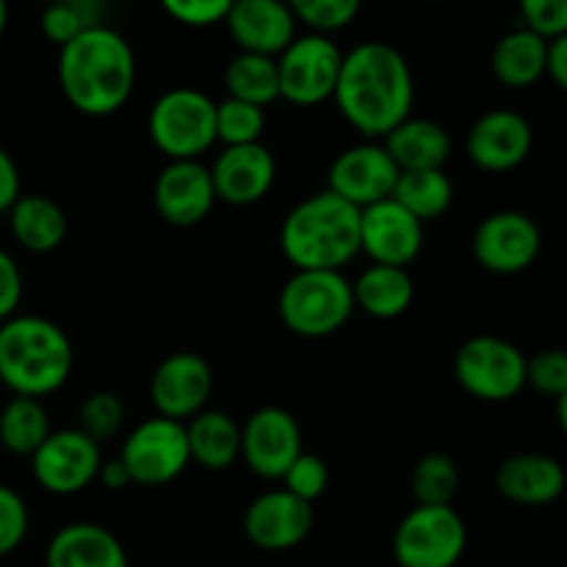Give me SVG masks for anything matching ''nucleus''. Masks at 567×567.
<instances>
[{
  "label": "nucleus",
  "mask_w": 567,
  "mask_h": 567,
  "mask_svg": "<svg viewBox=\"0 0 567 567\" xmlns=\"http://www.w3.org/2000/svg\"><path fill=\"white\" fill-rule=\"evenodd\" d=\"M332 100L360 136L385 138L399 122L413 116V70L393 44L380 39L360 42L343 53Z\"/></svg>",
  "instance_id": "1"
},
{
  "label": "nucleus",
  "mask_w": 567,
  "mask_h": 567,
  "mask_svg": "<svg viewBox=\"0 0 567 567\" xmlns=\"http://www.w3.org/2000/svg\"><path fill=\"white\" fill-rule=\"evenodd\" d=\"M59 86L66 103L81 114H116L136 86L131 42L103 22L83 28L72 42L59 48Z\"/></svg>",
  "instance_id": "2"
},
{
  "label": "nucleus",
  "mask_w": 567,
  "mask_h": 567,
  "mask_svg": "<svg viewBox=\"0 0 567 567\" xmlns=\"http://www.w3.org/2000/svg\"><path fill=\"white\" fill-rule=\"evenodd\" d=\"M280 247L297 271H341L360 255V210L332 192L310 194L282 221Z\"/></svg>",
  "instance_id": "3"
},
{
  "label": "nucleus",
  "mask_w": 567,
  "mask_h": 567,
  "mask_svg": "<svg viewBox=\"0 0 567 567\" xmlns=\"http://www.w3.org/2000/svg\"><path fill=\"white\" fill-rule=\"evenodd\" d=\"M72 363V343L55 321L42 316L0 321V382L14 396L42 399L55 393L70 380Z\"/></svg>",
  "instance_id": "4"
},
{
  "label": "nucleus",
  "mask_w": 567,
  "mask_h": 567,
  "mask_svg": "<svg viewBox=\"0 0 567 567\" xmlns=\"http://www.w3.org/2000/svg\"><path fill=\"white\" fill-rule=\"evenodd\" d=\"M277 310L293 336L327 338L352 319V282L343 277V271H293L282 286Z\"/></svg>",
  "instance_id": "5"
},
{
  "label": "nucleus",
  "mask_w": 567,
  "mask_h": 567,
  "mask_svg": "<svg viewBox=\"0 0 567 567\" xmlns=\"http://www.w3.org/2000/svg\"><path fill=\"white\" fill-rule=\"evenodd\" d=\"M147 131L169 161H199L216 144V103L199 89H169L150 109Z\"/></svg>",
  "instance_id": "6"
},
{
  "label": "nucleus",
  "mask_w": 567,
  "mask_h": 567,
  "mask_svg": "<svg viewBox=\"0 0 567 567\" xmlns=\"http://www.w3.org/2000/svg\"><path fill=\"white\" fill-rule=\"evenodd\" d=\"M454 377L480 402H509L526 388V358L498 336H474L454 354Z\"/></svg>",
  "instance_id": "7"
},
{
  "label": "nucleus",
  "mask_w": 567,
  "mask_h": 567,
  "mask_svg": "<svg viewBox=\"0 0 567 567\" xmlns=\"http://www.w3.org/2000/svg\"><path fill=\"white\" fill-rule=\"evenodd\" d=\"M468 546V529L457 509L415 504L393 532L399 567H454Z\"/></svg>",
  "instance_id": "8"
},
{
  "label": "nucleus",
  "mask_w": 567,
  "mask_h": 567,
  "mask_svg": "<svg viewBox=\"0 0 567 567\" xmlns=\"http://www.w3.org/2000/svg\"><path fill=\"white\" fill-rule=\"evenodd\" d=\"M280 97L291 105L313 109L332 100L343 50L324 33H297L293 42L277 55Z\"/></svg>",
  "instance_id": "9"
},
{
  "label": "nucleus",
  "mask_w": 567,
  "mask_h": 567,
  "mask_svg": "<svg viewBox=\"0 0 567 567\" xmlns=\"http://www.w3.org/2000/svg\"><path fill=\"white\" fill-rule=\"evenodd\" d=\"M120 460L125 463L133 485H169L192 463V457H188L186 424L164 419V415L142 421L122 443Z\"/></svg>",
  "instance_id": "10"
},
{
  "label": "nucleus",
  "mask_w": 567,
  "mask_h": 567,
  "mask_svg": "<svg viewBox=\"0 0 567 567\" xmlns=\"http://www.w3.org/2000/svg\"><path fill=\"white\" fill-rule=\"evenodd\" d=\"M540 227L520 210H496L476 225L471 238L474 260L493 275H520L537 260Z\"/></svg>",
  "instance_id": "11"
},
{
  "label": "nucleus",
  "mask_w": 567,
  "mask_h": 567,
  "mask_svg": "<svg viewBox=\"0 0 567 567\" xmlns=\"http://www.w3.org/2000/svg\"><path fill=\"white\" fill-rule=\"evenodd\" d=\"M100 443L81 430H59L44 437L42 446L31 454L33 480L53 496H75L97 480Z\"/></svg>",
  "instance_id": "12"
},
{
  "label": "nucleus",
  "mask_w": 567,
  "mask_h": 567,
  "mask_svg": "<svg viewBox=\"0 0 567 567\" xmlns=\"http://www.w3.org/2000/svg\"><path fill=\"white\" fill-rule=\"evenodd\" d=\"M302 452V430L288 410L260 408L241 426V460L260 480H282Z\"/></svg>",
  "instance_id": "13"
},
{
  "label": "nucleus",
  "mask_w": 567,
  "mask_h": 567,
  "mask_svg": "<svg viewBox=\"0 0 567 567\" xmlns=\"http://www.w3.org/2000/svg\"><path fill=\"white\" fill-rule=\"evenodd\" d=\"M396 181L399 166L393 164L388 150L377 142H360L336 155L327 192L363 210L391 197Z\"/></svg>",
  "instance_id": "14"
},
{
  "label": "nucleus",
  "mask_w": 567,
  "mask_h": 567,
  "mask_svg": "<svg viewBox=\"0 0 567 567\" xmlns=\"http://www.w3.org/2000/svg\"><path fill=\"white\" fill-rule=\"evenodd\" d=\"M210 393H214V371L197 352L169 354L161 360L150 380V396L158 415L181 424L203 413Z\"/></svg>",
  "instance_id": "15"
},
{
  "label": "nucleus",
  "mask_w": 567,
  "mask_h": 567,
  "mask_svg": "<svg viewBox=\"0 0 567 567\" xmlns=\"http://www.w3.org/2000/svg\"><path fill=\"white\" fill-rule=\"evenodd\" d=\"M424 247V225L396 199H382L360 210V252L371 264L408 269Z\"/></svg>",
  "instance_id": "16"
},
{
  "label": "nucleus",
  "mask_w": 567,
  "mask_h": 567,
  "mask_svg": "<svg viewBox=\"0 0 567 567\" xmlns=\"http://www.w3.org/2000/svg\"><path fill=\"white\" fill-rule=\"evenodd\" d=\"M313 532V504L288 491L260 493L244 513V535L260 551H291Z\"/></svg>",
  "instance_id": "17"
},
{
  "label": "nucleus",
  "mask_w": 567,
  "mask_h": 567,
  "mask_svg": "<svg viewBox=\"0 0 567 567\" xmlns=\"http://www.w3.org/2000/svg\"><path fill=\"white\" fill-rule=\"evenodd\" d=\"M216 203L247 208L271 192L277 177V161L266 144H238L225 147L210 166Z\"/></svg>",
  "instance_id": "18"
},
{
  "label": "nucleus",
  "mask_w": 567,
  "mask_h": 567,
  "mask_svg": "<svg viewBox=\"0 0 567 567\" xmlns=\"http://www.w3.org/2000/svg\"><path fill=\"white\" fill-rule=\"evenodd\" d=\"M532 125L513 109H493L471 125L465 153L471 164L485 172H509L532 153Z\"/></svg>",
  "instance_id": "19"
},
{
  "label": "nucleus",
  "mask_w": 567,
  "mask_h": 567,
  "mask_svg": "<svg viewBox=\"0 0 567 567\" xmlns=\"http://www.w3.org/2000/svg\"><path fill=\"white\" fill-rule=\"evenodd\" d=\"M155 210L172 227H194L216 205L208 166L199 161H169L155 181Z\"/></svg>",
  "instance_id": "20"
},
{
  "label": "nucleus",
  "mask_w": 567,
  "mask_h": 567,
  "mask_svg": "<svg viewBox=\"0 0 567 567\" xmlns=\"http://www.w3.org/2000/svg\"><path fill=\"white\" fill-rule=\"evenodd\" d=\"M225 25L238 44V53L277 59L293 42L299 22L286 0H233Z\"/></svg>",
  "instance_id": "21"
},
{
  "label": "nucleus",
  "mask_w": 567,
  "mask_h": 567,
  "mask_svg": "<svg viewBox=\"0 0 567 567\" xmlns=\"http://www.w3.org/2000/svg\"><path fill=\"white\" fill-rule=\"evenodd\" d=\"M496 491L520 507H546L565 491V468L548 454H513L496 471Z\"/></svg>",
  "instance_id": "22"
},
{
  "label": "nucleus",
  "mask_w": 567,
  "mask_h": 567,
  "mask_svg": "<svg viewBox=\"0 0 567 567\" xmlns=\"http://www.w3.org/2000/svg\"><path fill=\"white\" fill-rule=\"evenodd\" d=\"M44 567H131L116 535L100 524H70L53 535Z\"/></svg>",
  "instance_id": "23"
},
{
  "label": "nucleus",
  "mask_w": 567,
  "mask_h": 567,
  "mask_svg": "<svg viewBox=\"0 0 567 567\" xmlns=\"http://www.w3.org/2000/svg\"><path fill=\"white\" fill-rule=\"evenodd\" d=\"M382 147L388 150L399 172L443 169L452 155V136L437 122L424 120V116H408L382 138Z\"/></svg>",
  "instance_id": "24"
},
{
  "label": "nucleus",
  "mask_w": 567,
  "mask_h": 567,
  "mask_svg": "<svg viewBox=\"0 0 567 567\" xmlns=\"http://www.w3.org/2000/svg\"><path fill=\"white\" fill-rule=\"evenodd\" d=\"M9 227L14 241L37 255L53 252L66 238L64 208L44 194H20L9 208Z\"/></svg>",
  "instance_id": "25"
},
{
  "label": "nucleus",
  "mask_w": 567,
  "mask_h": 567,
  "mask_svg": "<svg viewBox=\"0 0 567 567\" xmlns=\"http://www.w3.org/2000/svg\"><path fill=\"white\" fill-rule=\"evenodd\" d=\"M548 39L537 37L529 28H513L504 33L491 53V70L498 83L509 89H529L546 78Z\"/></svg>",
  "instance_id": "26"
},
{
  "label": "nucleus",
  "mask_w": 567,
  "mask_h": 567,
  "mask_svg": "<svg viewBox=\"0 0 567 567\" xmlns=\"http://www.w3.org/2000/svg\"><path fill=\"white\" fill-rule=\"evenodd\" d=\"M188 457L205 471H227L241 457V426L221 410H203L186 421Z\"/></svg>",
  "instance_id": "27"
},
{
  "label": "nucleus",
  "mask_w": 567,
  "mask_h": 567,
  "mask_svg": "<svg viewBox=\"0 0 567 567\" xmlns=\"http://www.w3.org/2000/svg\"><path fill=\"white\" fill-rule=\"evenodd\" d=\"M352 297L354 308H360L363 313L374 316V319L380 321H391L399 319L402 313H408V308L413 305L415 297V286L408 269L371 264L369 269L360 271L358 280L352 282Z\"/></svg>",
  "instance_id": "28"
},
{
  "label": "nucleus",
  "mask_w": 567,
  "mask_h": 567,
  "mask_svg": "<svg viewBox=\"0 0 567 567\" xmlns=\"http://www.w3.org/2000/svg\"><path fill=\"white\" fill-rule=\"evenodd\" d=\"M391 199H396L408 214H413L421 225L435 221L452 208L454 186L443 169L399 172Z\"/></svg>",
  "instance_id": "29"
},
{
  "label": "nucleus",
  "mask_w": 567,
  "mask_h": 567,
  "mask_svg": "<svg viewBox=\"0 0 567 567\" xmlns=\"http://www.w3.org/2000/svg\"><path fill=\"white\" fill-rule=\"evenodd\" d=\"M227 97L266 109L280 100V81H277V61L258 53H236L225 70Z\"/></svg>",
  "instance_id": "30"
},
{
  "label": "nucleus",
  "mask_w": 567,
  "mask_h": 567,
  "mask_svg": "<svg viewBox=\"0 0 567 567\" xmlns=\"http://www.w3.org/2000/svg\"><path fill=\"white\" fill-rule=\"evenodd\" d=\"M50 435L48 410L39 399L11 396L0 410V446L17 457H31Z\"/></svg>",
  "instance_id": "31"
},
{
  "label": "nucleus",
  "mask_w": 567,
  "mask_h": 567,
  "mask_svg": "<svg viewBox=\"0 0 567 567\" xmlns=\"http://www.w3.org/2000/svg\"><path fill=\"white\" fill-rule=\"evenodd\" d=\"M460 491V468L449 454L432 452L415 463L410 493L419 507H449Z\"/></svg>",
  "instance_id": "32"
},
{
  "label": "nucleus",
  "mask_w": 567,
  "mask_h": 567,
  "mask_svg": "<svg viewBox=\"0 0 567 567\" xmlns=\"http://www.w3.org/2000/svg\"><path fill=\"white\" fill-rule=\"evenodd\" d=\"M266 131V114L258 105L241 103V100L225 97L216 103V142L225 147L260 142Z\"/></svg>",
  "instance_id": "33"
},
{
  "label": "nucleus",
  "mask_w": 567,
  "mask_h": 567,
  "mask_svg": "<svg viewBox=\"0 0 567 567\" xmlns=\"http://www.w3.org/2000/svg\"><path fill=\"white\" fill-rule=\"evenodd\" d=\"M293 20L302 22L310 33H330L343 31L352 25L354 17L360 14L363 0H286Z\"/></svg>",
  "instance_id": "34"
},
{
  "label": "nucleus",
  "mask_w": 567,
  "mask_h": 567,
  "mask_svg": "<svg viewBox=\"0 0 567 567\" xmlns=\"http://www.w3.org/2000/svg\"><path fill=\"white\" fill-rule=\"evenodd\" d=\"M125 424V404L116 393L97 391L81 404L78 410V430L94 443L111 441Z\"/></svg>",
  "instance_id": "35"
},
{
  "label": "nucleus",
  "mask_w": 567,
  "mask_h": 567,
  "mask_svg": "<svg viewBox=\"0 0 567 567\" xmlns=\"http://www.w3.org/2000/svg\"><path fill=\"white\" fill-rule=\"evenodd\" d=\"M282 491L293 493L302 502L313 504L316 498H321L330 487V468H327L324 460L319 454H308L302 452L297 460L291 463V468L282 474Z\"/></svg>",
  "instance_id": "36"
},
{
  "label": "nucleus",
  "mask_w": 567,
  "mask_h": 567,
  "mask_svg": "<svg viewBox=\"0 0 567 567\" xmlns=\"http://www.w3.org/2000/svg\"><path fill=\"white\" fill-rule=\"evenodd\" d=\"M526 385L543 396H567V354L563 349H543L535 358H526Z\"/></svg>",
  "instance_id": "37"
},
{
  "label": "nucleus",
  "mask_w": 567,
  "mask_h": 567,
  "mask_svg": "<svg viewBox=\"0 0 567 567\" xmlns=\"http://www.w3.org/2000/svg\"><path fill=\"white\" fill-rule=\"evenodd\" d=\"M524 28L543 39L567 37V0H518Z\"/></svg>",
  "instance_id": "38"
},
{
  "label": "nucleus",
  "mask_w": 567,
  "mask_h": 567,
  "mask_svg": "<svg viewBox=\"0 0 567 567\" xmlns=\"http://www.w3.org/2000/svg\"><path fill=\"white\" fill-rule=\"evenodd\" d=\"M28 535V507L11 487L0 485V557H9Z\"/></svg>",
  "instance_id": "39"
},
{
  "label": "nucleus",
  "mask_w": 567,
  "mask_h": 567,
  "mask_svg": "<svg viewBox=\"0 0 567 567\" xmlns=\"http://www.w3.org/2000/svg\"><path fill=\"white\" fill-rule=\"evenodd\" d=\"M161 9L188 28H208L225 22L233 0H158Z\"/></svg>",
  "instance_id": "40"
},
{
  "label": "nucleus",
  "mask_w": 567,
  "mask_h": 567,
  "mask_svg": "<svg viewBox=\"0 0 567 567\" xmlns=\"http://www.w3.org/2000/svg\"><path fill=\"white\" fill-rule=\"evenodd\" d=\"M83 28L92 25H86V20H83L70 3H64V0H53V3L42 11V33L48 42L55 44V48H64L66 42H72Z\"/></svg>",
  "instance_id": "41"
},
{
  "label": "nucleus",
  "mask_w": 567,
  "mask_h": 567,
  "mask_svg": "<svg viewBox=\"0 0 567 567\" xmlns=\"http://www.w3.org/2000/svg\"><path fill=\"white\" fill-rule=\"evenodd\" d=\"M22 302V271L6 249H0V321L17 316Z\"/></svg>",
  "instance_id": "42"
},
{
  "label": "nucleus",
  "mask_w": 567,
  "mask_h": 567,
  "mask_svg": "<svg viewBox=\"0 0 567 567\" xmlns=\"http://www.w3.org/2000/svg\"><path fill=\"white\" fill-rule=\"evenodd\" d=\"M17 197H20V169L14 158L0 147V214H9Z\"/></svg>",
  "instance_id": "43"
},
{
  "label": "nucleus",
  "mask_w": 567,
  "mask_h": 567,
  "mask_svg": "<svg viewBox=\"0 0 567 567\" xmlns=\"http://www.w3.org/2000/svg\"><path fill=\"white\" fill-rule=\"evenodd\" d=\"M546 78L557 89H567V37L548 39Z\"/></svg>",
  "instance_id": "44"
},
{
  "label": "nucleus",
  "mask_w": 567,
  "mask_h": 567,
  "mask_svg": "<svg viewBox=\"0 0 567 567\" xmlns=\"http://www.w3.org/2000/svg\"><path fill=\"white\" fill-rule=\"evenodd\" d=\"M103 487H109V491H125V487H131V474H127L125 463H122L120 457L114 460H103L100 463V471H97V480Z\"/></svg>",
  "instance_id": "45"
},
{
  "label": "nucleus",
  "mask_w": 567,
  "mask_h": 567,
  "mask_svg": "<svg viewBox=\"0 0 567 567\" xmlns=\"http://www.w3.org/2000/svg\"><path fill=\"white\" fill-rule=\"evenodd\" d=\"M6 25H9V3L0 0V37L6 33Z\"/></svg>",
  "instance_id": "46"
},
{
  "label": "nucleus",
  "mask_w": 567,
  "mask_h": 567,
  "mask_svg": "<svg viewBox=\"0 0 567 567\" xmlns=\"http://www.w3.org/2000/svg\"><path fill=\"white\" fill-rule=\"evenodd\" d=\"M426 3H443V0H426Z\"/></svg>",
  "instance_id": "47"
}]
</instances>
